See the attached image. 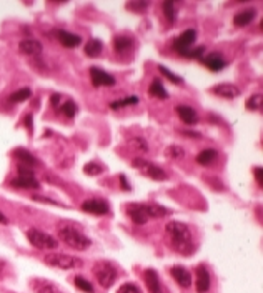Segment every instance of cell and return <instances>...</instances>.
Wrapping results in <instances>:
<instances>
[{
	"mask_svg": "<svg viewBox=\"0 0 263 293\" xmlns=\"http://www.w3.org/2000/svg\"><path fill=\"white\" fill-rule=\"evenodd\" d=\"M180 133H182L183 137H190V139H200V137H202L200 133H198V132H193V130H182Z\"/></svg>",
	"mask_w": 263,
	"mask_h": 293,
	"instance_id": "bcb514c9",
	"label": "cell"
},
{
	"mask_svg": "<svg viewBox=\"0 0 263 293\" xmlns=\"http://www.w3.org/2000/svg\"><path fill=\"white\" fill-rule=\"evenodd\" d=\"M262 105H263V95L262 93H253V95L247 100V109L248 110H262Z\"/></svg>",
	"mask_w": 263,
	"mask_h": 293,
	"instance_id": "74e56055",
	"label": "cell"
},
{
	"mask_svg": "<svg viewBox=\"0 0 263 293\" xmlns=\"http://www.w3.org/2000/svg\"><path fill=\"white\" fill-rule=\"evenodd\" d=\"M195 40H197V30L188 29V30H185L182 35H178L174 40V49L178 52V54H183L185 50L192 49V45L195 44Z\"/></svg>",
	"mask_w": 263,
	"mask_h": 293,
	"instance_id": "30bf717a",
	"label": "cell"
},
{
	"mask_svg": "<svg viewBox=\"0 0 263 293\" xmlns=\"http://www.w3.org/2000/svg\"><path fill=\"white\" fill-rule=\"evenodd\" d=\"M30 288L33 290V293H63L62 288L47 278H33L30 282Z\"/></svg>",
	"mask_w": 263,
	"mask_h": 293,
	"instance_id": "9a60e30c",
	"label": "cell"
},
{
	"mask_svg": "<svg viewBox=\"0 0 263 293\" xmlns=\"http://www.w3.org/2000/svg\"><path fill=\"white\" fill-rule=\"evenodd\" d=\"M0 223H2V225H8V218L2 212H0Z\"/></svg>",
	"mask_w": 263,
	"mask_h": 293,
	"instance_id": "7dc6e473",
	"label": "cell"
},
{
	"mask_svg": "<svg viewBox=\"0 0 263 293\" xmlns=\"http://www.w3.org/2000/svg\"><path fill=\"white\" fill-rule=\"evenodd\" d=\"M90 77H92V84L95 85V87H112V85L117 84L114 75H110V73H107L105 70L97 68V67L90 68Z\"/></svg>",
	"mask_w": 263,
	"mask_h": 293,
	"instance_id": "8fae6325",
	"label": "cell"
},
{
	"mask_svg": "<svg viewBox=\"0 0 263 293\" xmlns=\"http://www.w3.org/2000/svg\"><path fill=\"white\" fill-rule=\"evenodd\" d=\"M27 238L30 245H33L38 250H55L58 247V240L55 236L44 230H38V228H30L27 232Z\"/></svg>",
	"mask_w": 263,
	"mask_h": 293,
	"instance_id": "52a82bcc",
	"label": "cell"
},
{
	"mask_svg": "<svg viewBox=\"0 0 263 293\" xmlns=\"http://www.w3.org/2000/svg\"><path fill=\"white\" fill-rule=\"evenodd\" d=\"M57 40L67 49H75L82 44V37L75 35V33L65 32V30H57Z\"/></svg>",
	"mask_w": 263,
	"mask_h": 293,
	"instance_id": "ffe728a7",
	"label": "cell"
},
{
	"mask_svg": "<svg viewBox=\"0 0 263 293\" xmlns=\"http://www.w3.org/2000/svg\"><path fill=\"white\" fill-rule=\"evenodd\" d=\"M133 47V37L132 35H117L114 38V49L120 52V54H123V52L130 50Z\"/></svg>",
	"mask_w": 263,
	"mask_h": 293,
	"instance_id": "603a6c76",
	"label": "cell"
},
{
	"mask_svg": "<svg viewBox=\"0 0 263 293\" xmlns=\"http://www.w3.org/2000/svg\"><path fill=\"white\" fill-rule=\"evenodd\" d=\"M158 72H160L167 80H170L172 84H178V85L183 84V79H182V77L175 75V73L172 72V70H168V68H167L165 65H158Z\"/></svg>",
	"mask_w": 263,
	"mask_h": 293,
	"instance_id": "8d00e7d4",
	"label": "cell"
},
{
	"mask_svg": "<svg viewBox=\"0 0 263 293\" xmlns=\"http://www.w3.org/2000/svg\"><path fill=\"white\" fill-rule=\"evenodd\" d=\"M197 280H195V287L198 293H206L210 290L212 285V277H210V271L205 265H198L195 270Z\"/></svg>",
	"mask_w": 263,
	"mask_h": 293,
	"instance_id": "7c38bea8",
	"label": "cell"
},
{
	"mask_svg": "<svg viewBox=\"0 0 263 293\" xmlns=\"http://www.w3.org/2000/svg\"><path fill=\"white\" fill-rule=\"evenodd\" d=\"M128 146L139 153H146L150 150L148 142H146L144 137H132V139H128Z\"/></svg>",
	"mask_w": 263,
	"mask_h": 293,
	"instance_id": "4316f807",
	"label": "cell"
},
{
	"mask_svg": "<svg viewBox=\"0 0 263 293\" xmlns=\"http://www.w3.org/2000/svg\"><path fill=\"white\" fill-rule=\"evenodd\" d=\"M165 155L168 158H172V160H182L185 157V150H183V146H180V145H170V146H167Z\"/></svg>",
	"mask_w": 263,
	"mask_h": 293,
	"instance_id": "e575fe53",
	"label": "cell"
},
{
	"mask_svg": "<svg viewBox=\"0 0 263 293\" xmlns=\"http://www.w3.org/2000/svg\"><path fill=\"white\" fill-rule=\"evenodd\" d=\"M180 55H182V57H187V59H202L205 55V47L200 45V47H195V49H188Z\"/></svg>",
	"mask_w": 263,
	"mask_h": 293,
	"instance_id": "f35d334b",
	"label": "cell"
},
{
	"mask_svg": "<svg viewBox=\"0 0 263 293\" xmlns=\"http://www.w3.org/2000/svg\"><path fill=\"white\" fill-rule=\"evenodd\" d=\"M150 93H152L155 98H160V100H167L168 98V92H167V88L163 87L160 79H155L152 82V85H150Z\"/></svg>",
	"mask_w": 263,
	"mask_h": 293,
	"instance_id": "83f0119b",
	"label": "cell"
},
{
	"mask_svg": "<svg viewBox=\"0 0 263 293\" xmlns=\"http://www.w3.org/2000/svg\"><path fill=\"white\" fill-rule=\"evenodd\" d=\"M42 50H44V45L37 38H24L19 42V52L27 57H37L42 54Z\"/></svg>",
	"mask_w": 263,
	"mask_h": 293,
	"instance_id": "4fadbf2b",
	"label": "cell"
},
{
	"mask_svg": "<svg viewBox=\"0 0 263 293\" xmlns=\"http://www.w3.org/2000/svg\"><path fill=\"white\" fill-rule=\"evenodd\" d=\"M118 293H142V290L135 283H123V285L118 288Z\"/></svg>",
	"mask_w": 263,
	"mask_h": 293,
	"instance_id": "ab89813d",
	"label": "cell"
},
{
	"mask_svg": "<svg viewBox=\"0 0 263 293\" xmlns=\"http://www.w3.org/2000/svg\"><path fill=\"white\" fill-rule=\"evenodd\" d=\"M144 205H145V212L148 215V218H162V217L170 215V210L162 205H157V204H144Z\"/></svg>",
	"mask_w": 263,
	"mask_h": 293,
	"instance_id": "cb8c5ba5",
	"label": "cell"
},
{
	"mask_svg": "<svg viewBox=\"0 0 263 293\" xmlns=\"http://www.w3.org/2000/svg\"><path fill=\"white\" fill-rule=\"evenodd\" d=\"M202 63L212 72H222L227 67V60L223 59L222 52H210V54L204 55L200 59Z\"/></svg>",
	"mask_w": 263,
	"mask_h": 293,
	"instance_id": "9c48e42d",
	"label": "cell"
},
{
	"mask_svg": "<svg viewBox=\"0 0 263 293\" xmlns=\"http://www.w3.org/2000/svg\"><path fill=\"white\" fill-rule=\"evenodd\" d=\"M118 180H120V187H122V190L125 192H132V185L128 183V178L125 176L123 174L118 176Z\"/></svg>",
	"mask_w": 263,
	"mask_h": 293,
	"instance_id": "60d3db41",
	"label": "cell"
},
{
	"mask_svg": "<svg viewBox=\"0 0 263 293\" xmlns=\"http://www.w3.org/2000/svg\"><path fill=\"white\" fill-rule=\"evenodd\" d=\"M212 92L217 97H222L225 100H234V98L240 97V88L234 84H218L212 88Z\"/></svg>",
	"mask_w": 263,
	"mask_h": 293,
	"instance_id": "2e32d148",
	"label": "cell"
},
{
	"mask_svg": "<svg viewBox=\"0 0 263 293\" xmlns=\"http://www.w3.org/2000/svg\"><path fill=\"white\" fill-rule=\"evenodd\" d=\"M73 282H75V287L79 288V290H82V292H85V293H93V292H95V288H93L92 283H90L87 278L80 277V275H77V277L73 278Z\"/></svg>",
	"mask_w": 263,
	"mask_h": 293,
	"instance_id": "d590c367",
	"label": "cell"
},
{
	"mask_svg": "<svg viewBox=\"0 0 263 293\" xmlns=\"http://www.w3.org/2000/svg\"><path fill=\"white\" fill-rule=\"evenodd\" d=\"M24 125L27 127V130H32L33 128V115L32 114H27L24 117Z\"/></svg>",
	"mask_w": 263,
	"mask_h": 293,
	"instance_id": "7bdbcfd3",
	"label": "cell"
},
{
	"mask_svg": "<svg viewBox=\"0 0 263 293\" xmlns=\"http://www.w3.org/2000/svg\"><path fill=\"white\" fill-rule=\"evenodd\" d=\"M84 50H85V54H87L88 57H97V55L102 54L103 44H102V40H98V38H90L87 44H85Z\"/></svg>",
	"mask_w": 263,
	"mask_h": 293,
	"instance_id": "484cf974",
	"label": "cell"
},
{
	"mask_svg": "<svg viewBox=\"0 0 263 293\" xmlns=\"http://www.w3.org/2000/svg\"><path fill=\"white\" fill-rule=\"evenodd\" d=\"M10 185L14 188H20V190H38L40 188V183L33 175V170L25 165H19V175L10 180Z\"/></svg>",
	"mask_w": 263,
	"mask_h": 293,
	"instance_id": "5b68a950",
	"label": "cell"
},
{
	"mask_svg": "<svg viewBox=\"0 0 263 293\" xmlns=\"http://www.w3.org/2000/svg\"><path fill=\"white\" fill-rule=\"evenodd\" d=\"M163 15H165L168 24H174L176 19V3L172 2V0L163 3Z\"/></svg>",
	"mask_w": 263,
	"mask_h": 293,
	"instance_id": "f1b7e54d",
	"label": "cell"
},
{
	"mask_svg": "<svg viewBox=\"0 0 263 293\" xmlns=\"http://www.w3.org/2000/svg\"><path fill=\"white\" fill-rule=\"evenodd\" d=\"M165 236L167 242L175 252L182 255H190L193 252V235L190 232V227L183 222H168L165 227Z\"/></svg>",
	"mask_w": 263,
	"mask_h": 293,
	"instance_id": "6da1fadb",
	"label": "cell"
},
{
	"mask_svg": "<svg viewBox=\"0 0 263 293\" xmlns=\"http://www.w3.org/2000/svg\"><path fill=\"white\" fill-rule=\"evenodd\" d=\"M132 167L139 170L142 175H145V176H148V178L155 180V182H165V180L168 178V175H167L165 170L160 169L158 165H155V163H152L150 160H146V158H140V157L133 158Z\"/></svg>",
	"mask_w": 263,
	"mask_h": 293,
	"instance_id": "277c9868",
	"label": "cell"
},
{
	"mask_svg": "<svg viewBox=\"0 0 263 293\" xmlns=\"http://www.w3.org/2000/svg\"><path fill=\"white\" fill-rule=\"evenodd\" d=\"M80 208L90 215H97V217H103L110 212V206L103 198H87V200H84Z\"/></svg>",
	"mask_w": 263,
	"mask_h": 293,
	"instance_id": "ba28073f",
	"label": "cell"
},
{
	"mask_svg": "<svg viewBox=\"0 0 263 293\" xmlns=\"http://www.w3.org/2000/svg\"><path fill=\"white\" fill-rule=\"evenodd\" d=\"M127 215L135 225H145L148 222V215L145 212L144 204H128L127 205Z\"/></svg>",
	"mask_w": 263,
	"mask_h": 293,
	"instance_id": "5bb4252c",
	"label": "cell"
},
{
	"mask_svg": "<svg viewBox=\"0 0 263 293\" xmlns=\"http://www.w3.org/2000/svg\"><path fill=\"white\" fill-rule=\"evenodd\" d=\"M140 100L139 97H127V98H120V100H115L110 103V109L112 110H120L123 109V107H128V105H137Z\"/></svg>",
	"mask_w": 263,
	"mask_h": 293,
	"instance_id": "1f68e13d",
	"label": "cell"
},
{
	"mask_svg": "<svg viewBox=\"0 0 263 293\" xmlns=\"http://www.w3.org/2000/svg\"><path fill=\"white\" fill-rule=\"evenodd\" d=\"M57 235L67 247L79 250V252H84V250L90 248V245H92V240H90L87 235H84L79 228L72 225H62L58 228Z\"/></svg>",
	"mask_w": 263,
	"mask_h": 293,
	"instance_id": "7a4b0ae2",
	"label": "cell"
},
{
	"mask_svg": "<svg viewBox=\"0 0 263 293\" xmlns=\"http://www.w3.org/2000/svg\"><path fill=\"white\" fill-rule=\"evenodd\" d=\"M60 102H62V93H54V95L50 97V105L55 107V109L60 107Z\"/></svg>",
	"mask_w": 263,
	"mask_h": 293,
	"instance_id": "b9f144b4",
	"label": "cell"
},
{
	"mask_svg": "<svg viewBox=\"0 0 263 293\" xmlns=\"http://www.w3.org/2000/svg\"><path fill=\"white\" fill-rule=\"evenodd\" d=\"M30 97H32V90H30L29 87H24V88H20V90H17V92L12 93V95H10V102L20 103V102L29 100Z\"/></svg>",
	"mask_w": 263,
	"mask_h": 293,
	"instance_id": "d6a6232c",
	"label": "cell"
},
{
	"mask_svg": "<svg viewBox=\"0 0 263 293\" xmlns=\"http://www.w3.org/2000/svg\"><path fill=\"white\" fill-rule=\"evenodd\" d=\"M58 112H60V114H63L68 118H73V117H75V114H77V103L73 100H67L63 103H60Z\"/></svg>",
	"mask_w": 263,
	"mask_h": 293,
	"instance_id": "f546056e",
	"label": "cell"
},
{
	"mask_svg": "<svg viewBox=\"0 0 263 293\" xmlns=\"http://www.w3.org/2000/svg\"><path fill=\"white\" fill-rule=\"evenodd\" d=\"M93 273H95L98 285H100L102 288H110L115 283L117 275H118L117 268H115L110 262H105V260L97 262L95 266H93Z\"/></svg>",
	"mask_w": 263,
	"mask_h": 293,
	"instance_id": "8992f818",
	"label": "cell"
},
{
	"mask_svg": "<svg viewBox=\"0 0 263 293\" xmlns=\"http://www.w3.org/2000/svg\"><path fill=\"white\" fill-rule=\"evenodd\" d=\"M44 262L52 268H58V270H73V268H80L82 260L77 257L72 255H65V253H47L44 257Z\"/></svg>",
	"mask_w": 263,
	"mask_h": 293,
	"instance_id": "3957f363",
	"label": "cell"
},
{
	"mask_svg": "<svg viewBox=\"0 0 263 293\" xmlns=\"http://www.w3.org/2000/svg\"><path fill=\"white\" fill-rule=\"evenodd\" d=\"M217 157H218L217 150L206 148V150H204V152H200L197 155V163H198V165L208 167V165H212L215 160H217Z\"/></svg>",
	"mask_w": 263,
	"mask_h": 293,
	"instance_id": "d4e9b609",
	"label": "cell"
},
{
	"mask_svg": "<svg viewBox=\"0 0 263 293\" xmlns=\"http://www.w3.org/2000/svg\"><path fill=\"white\" fill-rule=\"evenodd\" d=\"M170 275L176 280V283H178L182 288H188L192 285V275H190V271H188L187 268H183V266H180V265H175V266H172L170 268Z\"/></svg>",
	"mask_w": 263,
	"mask_h": 293,
	"instance_id": "ac0fdd59",
	"label": "cell"
},
{
	"mask_svg": "<svg viewBox=\"0 0 263 293\" xmlns=\"http://www.w3.org/2000/svg\"><path fill=\"white\" fill-rule=\"evenodd\" d=\"M148 7H150V2H146V0H132V2L127 3V10L135 12V14H142V12H145Z\"/></svg>",
	"mask_w": 263,
	"mask_h": 293,
	"instance_id": "836d02e7",
	"label": "cell"
},
{
	"mask_svg": "<svg viewBox=\"0 0 263 293\" xmlns=\"http://www.w3.org/2000/svg\"><path fill=\"white\" fill-rule=\"evenodd\" d=\"M257 17V10L255 8H245V10L236 12L234 17V24L235 27H247L253 22V19Z\"/></svg>",
	"mask_w": 263,
	"mask_h": 293,
	"instance_id": "44dd1931",
	"label": "cell"
},
{
	"mask_svg": "<svg viewBox=\"0 0 263 293\" xmlns=\"http://www.w3.org/2000/svg\"><path fill=\"white\" fill-rule=\"evenodd\" d=\"M84 172H85L87 175H90V176H95V175L103 174V172H105V167H103L100 162L92 160V162H88L87 165L84 167Z\"/></svg>",
	"mask_w": 263,
	"mask_h": 293,
	"instance_id": "4dcf8cb0",
	"label": "cell"
},
{
	"mask_svg": "<svg viewBox=\"0 0 263 293\" xmlns=\"http://www.w3.org/2000/svg\"><path fill=\"white\" fill-rule=\"evenodd\" d=\"M253 172H255V178L258 180V187H263V175H262L263 170H262V167H257Z\"/></svg>",
	"mask_w": 263,
	"mask_h": 293,
	"instance_id": "ee69618b",
	"label": "cell"
},
{
	"mask_svg": "<svg viewBox=\"0 0 263 293\" xmlns=\"http://www.w3.org/2000/svg\"><path fill=\"white\" fill-rule=\"evenodd\" d=\"M176 114H178L180 120L187 125H195L198 123V115L197 112L192 109L190 105H178L176 107Z\"/></svg>",
	"mask_w": 263,
	"mask_h": 293,
	"instance_id": "7402d4cb",
	"label": "cell"
},
{
	"mask_svg": "<svg viewBox=\"0 0 263 293\" xmlns=\"http://www.w3.org/2000/svg\"><path fill=\"white\" fill-rule=\"evenodd\" d=\"M33 200H35V202H45V204H50V205H60L58 202H54V200H50V198L38 197V195H33ZM60 206H62V205H60Z\"/></svg>",
	"mask_w": 263,
	"mask_h": 293,
	"instance_id": "f6af8a7d",
	"label": "cell"
},
{
	"mask_svg": "<svg viewBox=\"0 0 263 293\" xmlns=\"http://www.w3.org/2000/svg\"><path fill=\"white\" fill-rule=\"evenodd\" d=\"M144 280H145L146 287H148L150 293H168L165 288L162 287L160 278H158V273L153 268H148V270L144 271Z\"/></svg>",
	"mask_w": 263,
	"mask_h": 293,
	"instance_id": "e0dca14e",
	"label": "cell"
},
{
	"mask_svg": "<svg viewBox=\"0 0 263 293\" xmlns=\"http://www.w3.org/2000/svg\"><path fill=\"white\" fill-rule=\"evenodd\" d=\"M12 155L19 160V165L30 167V169H33V167L38 165V158L25 148H15L14 152H12Z\"/></svg>",
	"mask_w": 263,
	"mask_h": 293,
	"instance_id": "d6986e66",
	"label": "cell"
}]
</instances>
